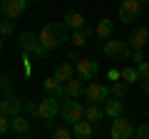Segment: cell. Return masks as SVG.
<instances>
[{"label":"cell","mask_w":149,"mask_h":139,"mask_svg":"<svg viewBox=\"0 0 149 139\" xmlns=\"http://www.w3.org/2000/svg\"><path fill=\"white\" fill-rule=\"evenodd\" d=\"M70 32L72 30H70L62 20L47 22V25L42 27V32H40V45L47 47V50H57V47H62V45L70 40Z\"/></svg>","instance_id":"6da1fadb"},{"label":"cell","mask_w":149,"mask_h":139,"mask_svg":"<svg viewBox=\"0 0 149 139\" xmlns=\"http://www.w3.org/2000/svg\"><path fill=\"white\" fill-rule=\"evenodd\" d=\"M17 47H20L22 52L35 55L37 60H45V55L50 52L47 47H42V45H40V35H35V32H27V30L17 35Z\"/></svg>","instance_id":"7a4b0ae2"},{"label":"cell","mask_w":149,"mask_h":139,"mask_svg":"<svg viewBox=\"0 0 149 139\" xmlns=\"http://www.w3.org/2000/svg\"><path fill=\"white\" fill-rule=\"evenodd\" d=\"M102 50H104V55L109 60H114V62H122V60H129L132 57V47H129L127 40H107L104 45H102Z\"/></svg>","instance_id":"3957f363"},{"label":"cell","mask_w":149,"mask_h":139,"mask_svg":"<svg viewBox=\"0 0 149 139\" xmlns=\"http://www.w3.org/2000/svg\"><path fill=\"white\" fill-rule=\"evenodd\" d=\"M60 117H62L67 124H74L77 119L85 117V107L80 104V99H77V97H67V99H65V104L60 107Z\"/></svg>","instance_id":"277c9868"},{"label":"cell","mask_w":149,"mask_h":139,"mask_svg":"<svg viewBox=\"0 0 149 139\" xmlns=\"http://www.w3.org/2000/svg\"><path fill=\"white\" fill-rule=\"evenodd\" d=\"M142 0H122L119 3V10H117V15H119V20L124 22V25H132L134 20H139V15H142Z\"/></svg>","instance_id":"5b68a950"},{"label":"cell","mask_w":149,"mask_h":139,"mask_svg":"<svg viewBox=\"0 0 149 139\" xmlns=\"http://www.w3.org/2000/svg\"><path fill=\"white\" fill-rule=\"evenodd\" d=\"M112 97L109 92V85H100V82H90L85 87V99L87 104H104L107 99Z\"/></svg>","instance_id":"8992f818"},{"label":"cell","mask_w":149,"mask_h":139,"mask_svg":"<svg viewBox=\"0 0 149 139\" xmlns=\"http://www.w3.org/2000/svg\"><path fill=\"white\" fill-rule=\"evenodd\" d=\"M109 137L112 139H129V137H134L132 122H129L124 114H122V117H114L112 124H109Z\"/></svg>","instance_id":"52a82bcc"},{"label":"cell","mask_w":149,"mask_h":139,"mask_svg":"<svg viewBox=\"0 0 149 139\" xmlns=\"http://www.w3.org/2000/svg\"><path fill=\"white\" fill-rule=\"evenodd\" d=\"M30 0H0V13L10 20H17V17L25 15V8Z\"/></svg>","instance_id":"ba28073f"},{"label":"cell","mask_w":149,"mask_h":139,"mask_svg":"<svg viewBox=\"0 0 149 139\" xmlns=\"http://www.w3.org/2000/svg\"><path fill=\"white\" fill-rule=\"evenodd\" d=\"M60 99H55V97H45L40 104H37V117L40 119H55L60 114V104H57Z\"/></svg>","instance_id":"9c48e42d"},{"label":"cell","mask_w":149,"mask_h":139,"mask_svg":"<svg viewBox=\"0 0 149 139\" xmlns=\"http://www.w3.org/2000/svg\"><path fill=\"white\" fill-rule=\"evenodd\" d=\"M97 72H100L97 60H77L74 62V75H80L82 80H95Z\"/></svg>","instance_id":"30bf717a"},{"label":"cell","mask_w":149,"mask_h":139,"mask_svg":"<svg viewBox=\"0 0 149 139\" xmlns=\"http://www.w3.org/2000/svg\"><path fill=\"white\" fill-rule=\"evenodd\" d=\"M22 109V99H17L15 92H10V95L3 97V102H0V112L8 114V117H13V114H20Z\"/></svg>","instance_id":"8fae6325"},{"label":"cell","mask_w":149,"mask_h":139,"mask_svg":"<svg viewBox=\"0 0 149 139\" xmlns=\"http://www.w3.org/2000/svg\"><path fill=\"white\" fill-rule=\"evenodd\" d=\"M42 90H45V95L55 97V99H62V97H65V82H60L55 75H52V77H45Z\"/></svg>","instance_id":"7c38bea8"},{"label":"cell","mask_w":149,"mask_h":139,"mask_svg":"<svg viewBox=\"0 0 149 139\" xmlns=\"http://www.w3.org/2000/svg\"><path fill=\"white\" fill-rule=\"evenodd\" d=\"M147 40H149V30L142 25V27H134V30L129 32L127 42H129V47H132V50H142L144 45H147Z\"/></svg>","instance_id":"4fadbf2b"},{"label":"cell","mask_w":149,"mask_h":139,"mask_svg":"<svg viewBox=\"0 0 149 139\" xmlns=\"http://www.w3.org/2000/svg\"><path fill=\"white\" fill-rule=\"evenodd\" d=\"M65 97H85V80H82L80 75L77 77H70L67 82H65Z\"/></svg>","instance_id":"5bb4252c"},{"label":"cell","mask_w":149,"mask_h":139,"mask_svg":"<svg viewBox=\"0 0 149 139\" xmlns=\"http://www.w3.org/2000/svg\"><path fill=\"white\" fill-rule=\"evenodd\" d=\"M92 134H95V127H92V122L90 119H77V122L72 124V137H77V139H90Z\"/></svg>","instance_id":"9a60e30c"},{"label":"cell","mask_w":149,"mask_h":139,"mask_svg":"<svg viewBox=\"0 0 149 139\" xmlns=\"http://www.w3.org/2000/svg\"><path fill=\"white\" fill-rule=\"evenodd\" d=\"M102 107H104V114H107L109 119L122 117V114H124V102H122V97H112V99H107Z\"/></svg>","instance_id":"2e32d148"},{"label":"cell","mask_w":149,"mask_h":139,"mask_svg":"<svg viewBox=\"0 0 149 139\" xmlns=\"http://www.w3.org/2000/svg\"><path fill=\"white\" fill-rule=\"evenodd\" d=\"M62 22L70 27V30H85L87 27V20H85V15L82 13H65V17H62Z\"/></svg>","instance_id":"e0dca14e"},{"label":"cell","mask_w":149,"mask_h":139,"mask_svg":"<svg viewBox=\"0 0 149 139\" xmlns=\"http://www.w3.org/2000/svg\"><path fill=\"white\" fill-rule=\"evenodd\" d=\"M30 129V119H25V114H13L10 117V132L13 134H25Z\"/></svg>","instance_id":"ac0fdd59"},{"label":"cell","mask_w":149,"mask_h":139,"mask_svg":"<svg viewBox=\"0 0 149 139\" xmlns=\"http://www.w3.org/2000/svg\"><path fill=\"white\" fill-rule=\"evenodd\" d=\"M95 35L100 40H109L112 35H114V22L107 20V17H104V20H100V22H97V27H95Z\"/></svg>","instance_id":"d6986e66"},{"label":"cell","mask_w":149,"mask_h":139,"mask_svg":"<svg viewBox=\"0 0 149 139\" xmlns=\"http://www.w3.org/2000/svg\"><path fill=\"white\" fill-rule=\"evenodd\" d=\"M85 119H90L92 124H100L104 119V107L102 104H87L85 107Z\"/></svg>","instance_id":"ffe728a7"},{"label":"cell","mask_w":149,"mask_h":139,"mask_svg":"<svg viewBox=\"0 0 149 139\" xmlns=\"http://www.w3.org/2000/svg\"><path fill=\"white\" fill-rule=\"evenodd\" d=\"M55 77H57L60 82H67L70 77H74V65H70V62H62V65H57L55 67V72H52Z\"/></svg>","instance_id":"44dd1931"},{"label":"cell","mask_w":149,"mask_h":139,"mask_svg":"<svg viewBox=\"0 0 149 139\" xmlns=\"http://www.w3.org/2000/svg\"><path fill=\"white\" fill-rule=\"evenodd\" d=\"M90 35H92V32L87 30V27H85V30H72V32H70V40H72L74 47H82V45L90 40Z\"/></svg>","instance_id":"7402d4cb"},{"label":"cell","mask_w":149,"mask_h":139,"mask_svg":"<svg viewBox=\"0 0 149 139\" xmlns=\"http://www.w3.org/2000/svg\"><path fill=\"white\" fill-rule=\"evenodd\" d=\"M127 90H129V85H127L124 80L109 82V92H112V97H122V99H124V95H127Z\"/></svg>","instance_id":"603a6c76"},{"label":"cell","mask_w":149,"mask_h":139,"mask_svg":"<svg viewBox=\"0 0 149 139\" xmlns=\"http://www.w3.org/2000/svg\"><path fill=\"white\" fill-rule=\"evenodd\" d=\"M119 72H122V80L127 82V85H134V82H139V72H137V67H122Z\"/></svg>","instance_id":"cb8c5ba5"},{"label":"cell","mask_w":149,"mask_h":139,"mask_svg":"<svg viewBox=\"0 0 149 139\" xmlns=\"http://www.w3.org/2000/svg\"><path fill=\"white\" fill-rule=\"evenodd\" d=\"M13 30H15V20H10V17H5V20H0V35H3V38L13 35Z\"/></svg>","instance_id":"d4e9b609"},{"label":"cell","mask_w":149,"mask_h":139,"mask_svg":"<svg viewBox=\"0 0 149 139\" xmlns=\"http://www.w3.org/2000/svg\"><path fill=\"white\" fill-rule=\"evenodd\" d=\"M134 137L137 139H149V122H142L139 127H134Z\"/></svg>","instance_id":"484cf974"},{"label":"cell","mask_w":149,"mask_h":139,"mask_svg":"<svg viewBox=\"0 0 149 139\" xmlns=\"http://www.w3.org/2000/svg\"><path fill=\"white\" fill-rule=\"evenodd\" d=\"M137 72H139V80H147V77H149V60L137 62Z\"/></svg>","instance_id":"4316f807"},{"label":"cell","mask_w":149,"mask_h":139,"mask_svg":"<svg viewBox=\"0 0 149 139\" xmlns=\"http://www.w3.org/2000/svg\"><path fill=\"white\" fill-rule=\"evenodd\" d=\"M8 132H10V117L0 112V137H5Z\"/></svg>","instance_id":"83f0119b"},{"label":"cell","mask_w":149,"mask_h":139,"mask_svg":"<svg viewBox=\"0 0 149 139\" xmlns=\"http://www.w3.org/2000/svg\"><path fill=\"white\" fill-rule=\"evenodd\" d=\"M22 107H25V112L30 114L32 119H40V117H37V104H35L32 99H25V104H22Z\"/></svg>","instance_id":"f1b7e54d"},{"label":"cell","mask_w":149,"mask_h":139,"mask_svg":"<svg viewBox=\"0 0 149 139\" xmlns=\"http://www.w3.org/2000/svg\"><path fill=\"white\" fill-rule=\"evenodd\" d=\"M52 137H55V139H70V137H72V129L60 127V129H55V132H52Z\"/></svg>","instance_id":"f546056e"},{"label":"cell","mask_w":149,"mask_h":139,"mask_svg":"<svg viewBox=\"0 0 149 139\" xmlns=\"http://www.w3.org/2000/svg\"><path fill=\"white\" fill-rule=\"evenodd\" d=\"M107 80H109V82L122 80V72H119V70H109V72H107Z\"/></svg>","instance_id":"4dcf8cb0"},{"label":"cell","mask_w":149,"mask_h":139,"mask_svg":"<svg viewBox=\"0 0 149 139\" xmlns=\"http://www.w3.org/2000/svg\"><path fill=\"white\" fill-rule=\"evenodd\" d=\"M139 85H142V92L149 97V77H147V80H139Z\"/></svg>","instance_id":"1f68e13d"},{"label":"cell","mask_w":149,"mask_h":139,"mask_svg":"<svg viewBox=\"0 0 149 139\" xmlns=\"http://www.w3.org/2000/svg\"><path fill=\"white\" fill-rule=\"evenodd\" d=\"M3 40H5V38H3V35H0V50H3Z\"/></svg>","instance_id":"d6a6232c"},{"label":"cell","mask_w":149,"mask_h":139,"mask_svg":"<svg viewBox=\"0 0 149 139\" xmlns=\"http://www.w3.org/2000/svg\"><path fill=\"white\" fill-rule=\"evenodd\" d=\"M30 3H42V0H30Z\"/></svg>","instance_id":"836d02e7"},{"label":"cell","mask_w":149,"mask_h":139,"mask_svg":"<svg viewBox=\"0 0 149 139\" xmlns=\"http://www.w3.org/2000/svg\"><path fill=\"white\" fill-rule=\"evenodd\" d=\"M144 3H147V5H149V0H144Z\"/></svg>","instance_id":"e575fe53"},{"label":"cell","mask_w":149,"mask_h":139,"mask_svg":"<svg viewBox=\"0 0 149 139\" xmlns=\"http://www.w3.org/2000/svg\"><path fill=\"white\" fill-rule=\"evenodd\" d=\"M119 3H122V0H119Z\"/></svg>","instance_id":"d590c367"},{"label":"cell","mask_w":149,"mask_h":139,"mask_svg":"<svg viewBox=\"0 0 149 139\" xmlns=\"http://www.w3.org/2000/svg\"><path fill=\"white\" fill-rule=\"evenodd\" d=\"M142 3H144V0H142Z\"/></svg>","instance_id":"8d00e7d4"}]
</instances>
